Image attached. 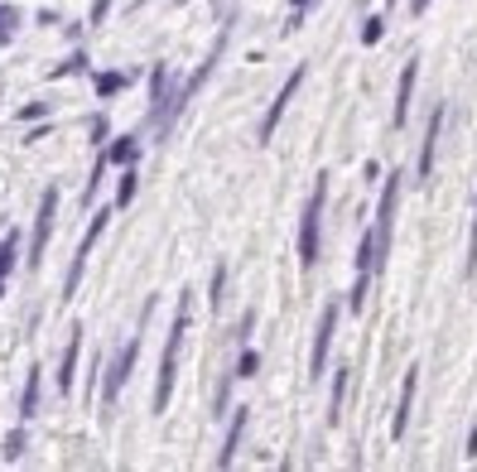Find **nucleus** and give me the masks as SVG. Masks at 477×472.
I'll return each mask as SVG.
<instances>
[{"instance_id":"c85d7f7f","label":"nucleus","mask_w":477,"mask_h":472,"mask_svg":"<svg viewBox=\"0 0 477 472\" xmlns=\"http://www.w3.org/2000/svg\"><path fill=\"white\" fill-rule=\"evenodd\" d=\"M106 15H111V0H92V15H87V25H106Z\"/></svg>"},{"instance_id":"f257e3e1","label":"nucleus","mask_w":477,"mask_h":472,"mask_svg":"<svg viewBox=\"0 0 477 472\" xmlns=\"http://www.w3.org/2000/svg\"><path fill=\"white\" fill-rule=\"evenodd\" d=\"M328 183L333 174H318L314 188L304 198V212H300V232H294V256H300V270L314 275L318 256H324V212H328Z\"/></svg>"},{"instance_id":"6e6552de","label":"nucleus","mask_w":477,"mask_h":472,"mask_svg":"<svg viewBox=\"0 0 477 472\" xmlns=\"http://www.w3.org/2000/svg\"><path fill=\"white\" fill-rule=\"evenodd\" d=\"M338 318H342V304L328 299L324 313H318V328H314V352H308V381L328 371V352H333V333H338Z\"/></svg>"},{"instance_id":"473e14b6","label":"nucleus","mask_w":477,"mask_h":472,"mask_svg":"<svg viewBox=\"0 0 477 472\" xmlns=\"http://www.w3.org/2000/svg\"><path fill=\"white\" fill-rule=\"evenodd\" d=\"M468 458H477V419H473V429H468V448H463Z\"/></svg>"},{"instance_id":"2eb2a0df","label":"nucleus","mask_w":477,"mask_h":472,"mask_svg":"<svg viewBox=\"0 0 477 472\" xmlns=\"http://www.w3.org/2000/svg\"><path fill=\"white\" fill-rule=\"evenodd\" d=\"M39 400H44V371L29 367V376H25V395H20V424H29L34 415H39Z\"/></svg>"},{"instance_id":"cd10ccee","label":"nucleus","mask_w":477,"mask_h":472,"mask_svg":"<svg viewBox=\"0 0 477 472\" xmlns=\"http://www.w3.org/2000/svg\"><path fill=\"white\" fill-rule=\"evenodd\" d=\"M304 20H308V10H290V20H284V25H280V34H284V39H290L294 29H304Z\"/></svg>"},{"instance_id":"6ab92c4d","label":"nucleus","mask_w":477,"mask_h":472,"mask_svg":"<svg viewBox=\"0 0 477 472\" xmlns=\"http://www.w3.org/2000/svg\"><path fill=\"white\" fill-rule=\"evenodd\" d=\"M126 73H92V87H97V97L102 102H111V97H121V92H126Z\"/></svg>"},{"instance_id":"dca6fc26","label":"nucleus","mask_w":477,"mask_h":472,"mask_svg":"<svg viewBox=\"0 0 477 472\" xmlns=\"http://www.w3.org/2000/svg\"><path fill=\"white\" fill-rule=\"evenodd\" d=\"M102 155H106V164H136V155H140V126L130 135H116L111 145H102Z\"/></svg>"},{"instance_id":"b1692460","label":"nucleus","mask_w":477,"mask_h":472,"mask_svg":"<svg viewBox=\"0 0 477 472\" xmlns=\"http://www.w3.org/2000/svg\"><path fill=\"white\" fill-rule=\"evenodd\" d=\"M106 169H111V164H106V155L97 150V164H92V179H87V188H82V203H97V188H102V179H106Z\"/></svg>"},{"instance_id":"f3484780","label":"nucleus","mask_w":477,"mask_h":472,"mask_svg":"<svg viewBox=\"0 0 477 472\" xmlns=\"http://www.w3.org/2000/svg\"><path fill=\"white\" fill-rule=\"evenodd\" d=\"M136 193H140V169L136 164H121V179H116V212H126L130 203H136Z\"/></svg>"},{"instance_id":"0eeeda50","label":"nucleus","mask_w":477,"mask_h":472,"mask_svg":"<svg viewBox=\"0 0 477 472\" xmlns=\"http://www.w3.org/2000/svg\"><path fill=\"white\" fill-rule=\"evenodd\" d=\"M111 212H116V208L92 212L87 232H82V241H78V251H73V265H68V275H63V299H73V294H78V285H82V270H87V256H92V246L102 241V232H106V222H111Z\"/></svg>"},{"instance_id":"ddd939ff","label":"nucleus","mask_w":477,"mask_h":472,"mask_svg":"<svg viewBox=\"0 0 477 472\" xmlns=\"http://www.w3.org/2000/svg\"><path fill=\"white\" fill-rule=\"evenodd\" d=\"M169 87H174V68L169 63H154L150 68V106H145V131L154 121H160V111H164V97H169Z\"/></svg>"},{"instance_id":"f8f14e48","label":"nucleus","mask_w":477,"mask_h":472,"mask_svg":"<svg viewBox=\"0 0 477 472\" xmlns=\"http://www.w3.org/2000/svg\"><path fill=\"white\" fill-rule=\"evenodd\" d=\"M415 395H420V367H410V371H405V381H400V400H396V415H391V439H396V444L410 434Z\"/></svg>"},{"instance_id":"5701e85b","label":"nucleus","mask_w":477,"mask_h":472,"mask_svg":"<svg viewBox=\"0 0 477 472\" xmlns=\"http://www.w3.org/2000/svg\"><path fill=\"white\" fill-rule=\"evenodd\" d=\"M222 299H226V261L212 265V280H208V304H212V309H222Z\"/></svg>"},{"instance_id":"72a5a7b5","label":"nucleus","mask_w":477,"mask_h":472,"mask_svg":"<svg viewBox=\"0 0 477 472\" xmlns=\"http://www.w3.org/2000/svg\"><path fill=\"white\" fill-rule=\"evenodd\" d=\"M429 5H434V0H410V15H424Z\"/></svg>"},{"instance_id":"aec40b11","label":"nucleus","mask_w":477,"mask_h":472,"mask_svg":"<svg viewBox=\"0 0 477 472\" xmlns=\"http://www.w3.org/2000/svg\"><path fill=\"white\" fill-rule=\"evenodd\" d=\"M87 68H92V58H87V53H82V49H73V53H68V58H63V63H58V68H53V73H49V77H53V82H58V77H82V73H87Z\"/></svg>"},{"instance_id":"7c9ffc66","label":"nucleus","mask_w":477,"mask_h":472,"mask_svg":"<svg viewBox=\"0 0 477 472\" xmlns=\"http://www.w3.org/2000/svg\"><path fill=\"white\" fill-rule=\"evenodd\" d=\"M20 25V10L15 5H5V0H0V29H15Z\"/></svg>"},{"instance_id":"2f4dec72","label":"nucleus","mask_w":477,"mask_h":472,"mask_svg":"<svg viewBox=\"0 0 477 472\" xmlns=\"http://www.w3.org/2000/svg\"><path fill=\"white\" fill-rule=\"evenodd\" d=\"M463 275H477V217H473V246H468V265H463Z\"/></svg>"},{"instance_id":"9b49d317","label":"nucleus","mask_w":477,"mask_h":472,"mask_svg":"<svg viewBox=\"0 0 477 472\" xmlns=\"http://www.w3.org/2000/svg\"><path fill=\"white\" fill-rule=\"evenodd\" d=\"M246 424H251V405L226 410V434H222V448H218V468L236 463V448H242V439H246Z\"/></svg>"},{"instance_id":"4468645a","label":"nucleus","mask_w":477,"mask_h":472,"mask_svg":"<svg viewBox=\"0 0 477 472\" xmlns=\"http://www.w3.org/2000/svg\"><path fill=\"white\" fill-rule=\"evenodd\" d=\"M78 357H82V328H73V338H68V347H63V362H58V395H73Z\"/></svg>"},{"instance_id":"c9c22d12","label":"nucleus","mask_w":477,"mask_h":472,"mask_svg":"<svg viewBox=\"0 0 477 472\" xmlns=\"http://www.w3.org/2000/svg\"><path fill=\"white\" fill-rule=\"evenodd\" d=\"M10 34H15V29H0V49H5V44H10Z\"/></svg>"},{"instance_id":"9d476101","label":"nucleus","mask_w":477,"mask_h":472,"mask_svg":"<svg viewBox=\"0 0 477 472\" xmlns=\"http://www.w3.org/2000/svg\"><path fill=\"white\" fill-rule=\"evenodd\" d=\"M415 82H420V58H405L400 68V82H396V102H391V126L405 131V121H410V102H415Z\"/></svg>"},{"instance_id":"39448f33","label":"nucleus","mask_w":477,"mask_h":472,"mask_svg":"<svg viewBox=\"0 0 477 472\" xmlns=\"http://www.w3.org/2000/svg\"><path fill=\"white\" fill-rule=\"evenodd\" d=\"M410 174L396 169V174H386V183H381V198H376V222H372V236H376V246H381V256L391 251V236H396V208H400V188Z\"/></svg>"},{"instance_id":"4be33fe9","label":"nucleus","mask_w":477,"mask_h":472,"mask_svg":"<svg viewBox=\"0 0 477 472\" xmlns=\"http://www.w3.org/2000/svg\"><path fill=\"white\" fill-rule=\"evenodd\" d=\"M25 448H29V429H25V424H15V429L5 434V458H10V463H20Z\"/></svg>"},{"instance_id":"1a4fd4ad","label":"nucleus","mask_w":477,"mask_h":472,"mask_svg":"<svg viewBox=\"0 0 477 472\" xmlns=\"http://www.w3.org/2000/svg\"><path fill=\"white\" fill-rule=\"evenodd\" d=\"M444 116H448V106L439 102L434 111H429V121H424L420 159H415V183H429V179H434V164H439V140H444Z\"/></svg>"},{"instance_id":"a878e982","label":"nucleus","mask_w":477,"mask_h":472,"mask_svg":"<svg viewBox=\"0 0 477 472\" xmlns=\"http://www.w3.org/2000/svg\"><path fill=\"white\" fill-rule=\"evenodd\" d=\"M39 116H49V102H29L15 111V121H39Z\"/></svg>"},{"instance_id":"20e7f679","label":"nucleus","mask_w":477,"mask_h":472,"mask_svg":"<svg viewBox=\"0 0 477 472\" xmlns=\"http://www.w3.org/2000/svg\"><path fill=\"white\" fill-rule=\"evenodd\" d=\"M304 77H308V63H294V73L280 82V92H276V102L266 106V116H260V126H256V145H270L280 131V121H284V111H290V102L300 97V87H304Z\"/></svg>"},{"instance_id":"f704fd0d","label":"nucleus","mask_w":477,"mask_h":472,"mask_svg":"<svg viewBox=\"0 0 477 472\" xmlns=\"http://www.w3.org/2000/svg\"><path fill=\"white\" fill-rule=\"evenodd\" d=\"M290 10H314V0H290Z\"/></svg>"},{"instance_id":"c756f323","label":"nucleus","mask_w":477,"mask_h":472,"mask_svg":"<svg viewBox=\"0 0 477 472\" xmlns=\"http://www.w3.org/2000/svg\"><path fill=\"white\" fill-rule=\"evenodd\" d=\"M251 328H256V309H246V313H242V323H236V342L251 338Z\"/></svg>"},{"instance_id":"f03ea898","label":"nucleus","mask_w":477,"mask_h":472,"mask_svg":"<svg viewBox=\"0 0 477 472\" xmlns=\"http://www.w3.org/2000/svg\"><path fill=\"white\" fill-rule=\"evenodd\" d=\"M193 323V294H178V309L169 323V338H164V357H160V376H154V400H150V415H164L174 395V376H178V347H184V333Z\"/></svg>"},{"instance_id":"7ed1b4c3","label":"nucleus","mask_w":477,"mask_h":472,"mask_svg":"<svg viewBox=\"0 0 477 472\" xmlns=\"http://www.w3.org/2000/svg\"><path fill=\"white\" fill-rule=\"evenodd\" d=\"M150 313H154V294L145 299V309H140V333H130L121 347H116V357L106 362V376H102V410H111L116 400H121L126 391V381H130V371H136V362H140V342H145V323H150Z\"/></svg>"},{"instance_id":"bb28decb","label":"nucleus","mask_w":477,"mask_h":472,"mask_svg":"<svg viewBox=\"0 0 477 472\" xmlns=\"http://www.w3.org/2000/svg\"><path fill=\"white\" fill-rule=\"evenodd\" d=\"M106 135H111V121H106V116H92V145H106Z\"/></svg>"},{"instance_id":"393cba45","label":"nucleus","mask_w":477,"mask_h":472,"mask_svg":"<svg viewBox=\"0 0 477 472\" xmlns=\"http://www.w3.org/2000/svg\"><path fill=\"white\" fill-rule=\"evenodd\" d=\"M381 34H386V15H366V20H362V34H357V39L372 49V44H381Z\"/></svg>"},{"instance_id":"423d86ee","label":"nucleus","mask_w":477,"mask_h":472,"mask_svg":"<svg viewBox=\"0 0 477 472\" xmlns=\"http://www.w3.org/2000/svg\"><path fill=\"white\" fill-rule=\"evenodd\" d=\"M53 222H58V183H49L39 193V212H34V232H29V270L44 265V251H49V236H53Z\"/></svg>"},{"instance_id":"e433bc0d","label":"nucleus","mask_w":477,"mask_h":472,"mask_svg":"<svg viewBox=\"0 0 477 472\" xmlns=\"http://www.w3.org/2000/svg\"><path fill=\"white\" fill-rule=\"evenodd\" d=\"M386 5H391V10H396V5H400V0H386Z\"/></svg>"},{"instance_id":"412c9836","label":"nucleus","mask_w":477,"mask_h":472,"mask_svg":"<svg viewBox=\"0 0 477 472\" xmlns=\"http://www.w3.org/2000/svg\"><path fill=\"white\" fill-rule=\"evenodd\" d=\"M256 371H260V352H256V347H246V342H242V357H236L232 376H236V381H251Z\"/></svg>"},{"instance_id":"a211bd4d","label":"nucleus","mask_w":477,"mask_h":472,"mask_svg":"<svg viewBox=\"0 0 477 472\" xmlns=\"http://www.w3.org/2000/svg\"><path fill=\"white\" fill-rule=\"evenodd\" d=\"M348 386H352V367H338V376H333V391H328V419H333V424L342 419V405H348Z\"/></svg>"}]
</instances>
